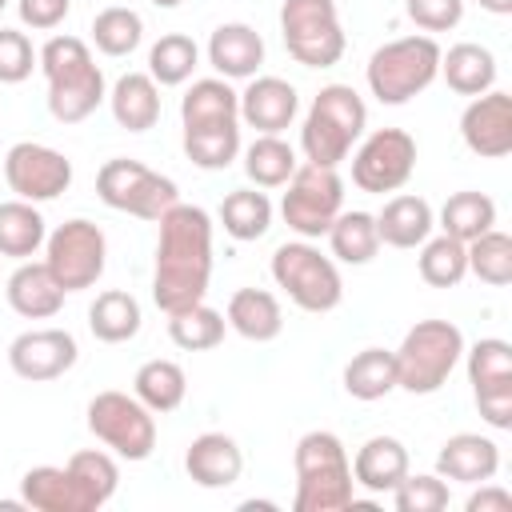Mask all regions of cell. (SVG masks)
I'll list each match as a JSON object with an SVG mask.
<instances>
[{
  "instance_id": "cb8c5ba5",
  "label": "cell",
  "mask_w": 512,
  "mask_h": 512,
  "mask_svg": "<svg viewBox=\"0 0 512 512\" xmlns=\"http://www.w3.org/2000/svg\"><path fill=\"white\" fill-rule=\"evenodd\" d=\"M408 464H412L408 448L396 436H368L352 456V480H356V488L384 496L408 476Z\"/></svg>"
},
{
  "instance_id": "30bf717a",
  "label": "cell",
  "mask_w": 512,
  "mask_h": 512,
  "mask_svg": "<svg viewBox=\"0 0 512 512\" xmlns=\"http://www.w3.org/2000/svg\"><path fill=\"white\" fill-rule=\"evenodd\" d=\"M96 196L112 212H128L136 220H160L172 204H180V188L172 176H160L156 168L128 160V156H112L100 164Z\"/></svg>"
},
{
  "instance_id": "bcb514c9",
  "label": "cell",
  "mask_w": 512,
  "mask_h": 512,
  "mask_svg": "<svg viewBox=\"0 0 512 512\" xmlns=\"http://www.w3.org/2000/svg\"><path fill=\"white\" fill-rule=\"evenodd\" d=\"M408 20L432 36V32H452L464 20V0H404Z\"/></svg>"
},
{
  "instance_id": "ee69618b",
  "label": "cell",
  "mask_w": 512,
  "mask_h": 512,
  "mask_svg": "<svg viewBox=\"0 0 512 512\" xmlns=\"http://www.w3.org/2000/svg\"><path fill=\"white\" fill-rule=\"evenodd\" d=\"M448 480L436 472H412L392 488V504L396 512H444L448 508Z\"/></svg>"
},
{
  "instance_id": "7dc6e473",
  "label": "cell",
  "mask_w": 512,
  "mask_h": 512,
  "mask_svg": "<svg viewBox=\"0 0 512 512\" xmlns=\"http://www.w3.org/2000/svg\"><path fill=\"white\" fill-rule=\"evenodd\" d=\"M16 12H20V24L32 28V32H52L68 20L72 12V0H16Z\"/></svg>"
},
{
  "instance_id": "ac0fdd59",
  "label": "cell",
  "mask_w": 512,
  "mask_h": 512,
  "mask_svg": "<svg viewBox=\"0 0 512 512\" xmlns=\"http://www.w3.org/2000/svg\"><path fill=\"white\" fill-rule=\"evenodd\" d=\"M460 140L480 160H504L512 152V96L500 88L472 96L460 112Z\"/></svg>"
},
{
  "instance_id": "d4e9b609",
  "label": "cell",
  "mask_w": 512,
  "mask_h": 512,
  "mask_svg": "<svg viewBox=\"0 0 512 512\" xmlns=\"http://www.w3.org/2000/svg\"><path fill=\"white\" fill-rule=\"evenodd\" d=\"M224 320L236 336H244L252 344H268L284 332V308H280L276 292H268V288H236L228 296Z\"/></svg>"
},
{
  "instance_id": "d590c367",
  "label": "cell",
  "mask_w": 512,
  "mask_h": 512,
  "mask_svg": "<svg viewBox=\"0 0 512 512\" xmlns=\"http://www.w3.org/2000/svg\"><path fill=\"white\" fill-rule=\"evenodd\" d=\"M244 152V176L256 184V188H284L296 172V148L280 136H268V132H256V140Z\"/></svg>"
},
{
  "instance_id": "8992f818",
  "label": "cell",
  "mask_w": 512,
  "mask_h": 512,
  "mask_svg": "<svg viewBox=\"0 0 512 512\" xmlns=\"http://www.w3.org/2000/svg\"><path fill=\"white\" fill-rule=\"evenodd\" d=\"M392 356H396V388L412 396H432L456 372L464 356V332L452 320H416Z\"/></svg>"
},
{
  "instance_id": "7402d4cb",
  "label": "cell",
  "mask_w": 512,
  "mask_h": 512,
  "mask_svg": "<svg viewBox=\"0 0 512 512\" xmlns=\"http://www.w3.org/2000/svg\"><path fill=\"white\" fill-rule=\"evenodd\" d=\"M184 472L200 488H232L244 472V452L228 432H200L184 452Z\"/></svg>"
},
{
  "instance_id": "277c9868",
  "label": "cell",
  "mask_w": 512,
  "mask_h": 512,
  "mask_svg": "<svg viewBox=\"0 0 512 512\" xmlns=\"http://www.w3.org/2000/svg\"><path fill=\"white\" fill-rule=\"evenodd\" d=\"M296 468V496L292 512H340L352 508L356 500V480H352V456L344 440L328 428H312L296 440L292 452Z\"/></svg>"
},
{
  "instance_id": "8fae6325",
  "label": "cell",
  "mask_w": 512,
  "mask_h": 512,
  "mask_svg": "<svg viewBox=\"0 0 512 512\" xmlns=\"http://www.w3.org/2000/svg\"><path fill=\"white\" fill-rule=\"evenodd\" d=\"M84 416H88V420H84L88 432H92L112 456L132 460V464L152 456V448H156V412H148L136 396L116 392V388L96 392V396L88 400Z\"/></svg>"
},
{
  "instance_id": "836d02e7",
  "label": "cell",
  "mask_w": 512,
  "mask_h": 512,
  "mask_svg": "<svg viewBox=\"0 0 512 512\" xmlns=\"http://www.w3.org/2000/svg\"><path fill=\"white\" fill-rule=\"evenodd\" d=\"M144 324V312H140V300L124 288H108L92 300L88 308V328L100 344H128Z\"/></svg>"
},
{
  "instance_id": "ab89813d",
  "label": "cell",
  "mask_w": 512,
  "mask_h": 512,
  "mask_svg": "<svg viewBox=\"0 0 512 512\" xmlns=\"http://www.w3.org/2000/svg\"><path fill=\"white\" fill-rule=\"evenodd\" d=\"M196 64H200V48H196V40L184 36V32H168V36H160V40L148 48V76H152L160 88H180V84H188L192 72H196Z\"/></svg>"
},
{
  "instance_id": "4fadbf2b",
  "label": "cell",
  "mask_w": 512,
  "mask_h": 512,
  "mask_svg": "<svg viewBox=\"0 0 512 512\" xmlns=\"http://www.w3.org/2000/svg\"><path fill=\"white\" fill-rule=\"evenodd\" d=\"M44 264H48V272L56 276V284L64 292L92 288L104 276V264H108L104 228L84 220V216H72L64 224H56L44 240Z\"/></svg>"
},
{
  "instance_id": "484cf974",
  "label": "cell",
  "mask_w": 512,
  "mask_h": 512,
  "mask_svg": "<svg viewBox=\"0 0 512 512\" xmlns=\"http://www.w3.org/2000/svg\"><path fill=\"white\" fill-rule=\"evenodd\" d=\"M432 228H436L432 204L412 192L384 200V208L376 212V232H380V244L388 248H420L432 236Z\"/></svg>"
},
{
  "instance_id": "603a6c76",
  "label": "cell",
  "mask_w": 512,
  "mask_h": 512,
  "mask_svg": "<svg viewBox=\"0 0 512 512\" xmlns=\"http://www.w3.org/2000/svg\"><path fill=\"white\" fill-rule=\"evenodd\" d=\"M4 296H8V308L24 320H52L64 308L68 292L56 284L44 260H20L4 284Z\"/></svg>"
},
{
  "instance_id": "4316f807",
  "label": "cell",
  "mask_w": 512,
  "mask_h": 512,
  "mask_svg": "<svg viewBox=\"0 0 512 512\" xmlns=\"http://www.w3.org/2000/svg\"><path fill=\"white\" fill-rule=\"evenodd\" d=\"M108 108L112 120L128 132H148L160 120V84L148 72H124L108 88Z\"/></svg>"
},
{
  "instance_id": "7bdbcfd3",
  "label": "cell",
  "mask_w": 512,
  "mask_h": 512,
  "mask_svg": "<svg viewBox=\"0 0 512 512\" xmlns=\"http://www.w3.org/2000/svg\"><path fill=\"white\" fill-rule=\"evenodd\" d=\"M468 252V272L492 288H504L512 284V236L500 232V228H488L480 232L476 240L464 244Z\"/></svg>"
},
{
  "instance_id": "f35d334b",
  "label": "cell",
  "mask_w": 512,
  "mask_h": 512,
  "mask_svg": "<svg viewBox=\"0 0 512 512\" xmlns=\"http://www.w3.org/2000/svg\"><path fill=\"white\" fill-rule=\"evenodd\" d=\"M224 332H228L224 312H216L204 300L200 304H188L180 312H168V336L184 352H208V348L224 344Z\"/></svg>"
},
{
  "instance_id": "d6986e66",
  "label": "cell",
  "mask_w": 512,
  "mask_h": 512,
  "mask_svg": "<svg viewBox=\"0 0 512 512\" xmlns=\"http://www.w3.org/2000/svg\"><path fill=\"white\" fill-rule=\"evenodd\" d=\"M300 112V92L284 76H252L240 92V124L280 136Z\"/></svg>"
},
{
  "instance_id": "74e56055",
  "label": "cell",
  "mask_w": 512,
  "mask_h": 512,
  "mask_svg": "<svg viewBox=\"0 0 512 512\" xmlns=\"http://www.w3.org/2000/svg\"><path fill=\"white\" fill-rule=\"evenodd\" d=\"M220 224L232 240L248 244V240H260L268 228H272V200L256 188H236L220 200Z\"/></svg>"
},
{
  "instance_id": "44dd1931",
  "label": "cell",
  "mask_w": 512,
  "mask_h": 512,
  "mask_svg": "<svg viewBox=\"0 0 512 512\" xmlns=\"http://www.w3.org/2000/svg\"><path fill=\"white\" fill-rule=\"evenodd\" d=\"M500 472V444L480 432H456L436 452V476L456 484H484Z\"/></svg>"
},
{
  "instance_id": "9a60e30c",
  "label": "cell",
  "mask_w": 512,
  "mask_h": 512,
  "mask_svg": "<svg viewBox=\"0 0 512 512\" xmlns=\"http://www.w3.org/2000/svg\"><path fill=\"white\" fill-rule=\"evenodd\" d=\"M464 368L472 384V400L488 428H512V344L500 336H484L472 348L464 344Z\"/></svg>"
},
{
  "instance_id": "3957f363",
  "label": "cell",
  "mask_w": 512,
  "mask_h": 512,
  "mask_svg": "<svg viewBox=\"0 0 512 512\" xmlns=\"http://www.w3.org/2000/svg\"><path fill=\"white\" fill-rule=\"evenodd\" d=\"M40 72L48 84V112L60 124H80L108 100L104 72L80 36H48L40 48Z\"/></svg>"
},
{
  "instance_id": "f546056e",
  "label": "cell",
  "mask_w": 512,
  "mask_h": 512,
  "mask_svg": "<svg viewBox=\"0 0 512 512\" xmlns=\"http://www.w3.org/2000/svg\"><path fill=\"white\" fill-rule=\"evenodd\" d=\"M324 236H328L332 260H340V264H352V268H364V264H372V260H376V252H380L376 212H364V208L340 212Z\"/></svg>"
},
{
  "instance_id": "f1b7e54d",
  "label": "cell",
  "mask_w": 512,
  "mask_h": 512,
  "mask_svg": "<svg viewBox=\"0 0 512 512\" xmlns=\"http://www.w3.org/2000/svg\"><path fill=\"white\" fill-rule=\"evenodd\" d=\"M224 120H240V92L224 80V76H200L188 84V92L180 96V124H224Z\"/></svg>"
},
{
  "instance_id": "60d3db41",
  "label": "cell",
  "mask_w": 512,
  "mask_h": 512,
  "mask_svg": "<svg viewBox=\"0 0 512 512\" xmlns=\"http://www.w3.org/2000/svg\"><path fill=\"white\" fill-rule=\"evenodd\" d=\"M416 268H420V280L428 288H456L464 276H468V252H464V240L440 232V236H428L420 244V256H416Z\"/></svg>"
},
{
  "instance_id": "7c38bea8",
  "label": "cell",
  "mask_w": 512,
  "mask_h": 512,
  "mask_svg": "<svg viewBox=\"0 0 512 512\" xmlns=\"http://www.w3.org/2000/svg\"><path fill=\"white\" fill-rule=\"evenodd\" d=\"M284 188L288 192L280 200V216L300 240H320L332 228V220L344 212V176L336 168H320L304 160L296 164Z\"/></svg>"
},
{
  "instance_id": "9c48e42d",
  "label": "cell",
  "mask_w": 512,
  "mask_h": 512,
  "mask_svg": "<svg viewBox=\"0 0 512 512\" xmlns=\"http://www.w3.org/2000/svg\"><path fill=\"white\" fill-rule=\"evenodd\" d=\"M280 36L296 64L332 68L340 64L348 36L340 24L336 0H284L280 4Z\"/></svg>"
},
{
  "instance_id": "f6af8a7d",
  "label": "cell",
  "mask_w": 512,
  "mask_h": 512,
  "mask_svg": "<svg viewBox=\"0 0 512 512\" xmlns=\"http://www.w3.org/2000/svg\"><path fill=\"white\" fill-rule=\"evenodd\" d=\"M40 68V52L20 28H0V84H24Z\"/></svg>"
},
{
  "instance_id": "52a82bcc",
  "label": "cell",
  "mask_w": 512,
  "mask_h": 512,
  "mask_svg": "<svg viewBox=\"0 0 512 512\" xmlns=\"http://www.w3.org/2000/svg\"><path fill=\"white\" fill-rule=\"evenodd\" d=\"M440 44L436 36H400V40H388L380 44L372 56H368V68H364V80H368V92L380 100V104H408L412 96H420L436 76H440Z\"/></svg>"
},
{
  "instance_id": "7a4b0ae2",
  "label": "cell",
  "mask_w": 512,
  "mask_h": 512,
  "mask_svg": "<svg viewBox=\"0 0 512 512\" xmlns=\"http://www.w3.org/2000/svg\"><path fill=\"white\" fill-rule=\"evenodd\" d=\"M120 488V464L104 448L72 452L68 464H36L20 476V500L32 512H96Z\"/></svg>"
},
{
  "instance_id": "5bb4252c",
  "label": "cell",
  "mask_w": 512,
  "mask_h": 512,
  "mask_svg": "<svg viewBox=\"0 0 512 512\" xmlns=\"http://www.w3.org/2000/svg\"><path fill=\"white\" fill-rule=\"evenodd\" d=\"M348 156H352V184L372 196L400 192L416 172V140L404 128H376L360 136V144Z\"/></svg>"
},
{
  "instance_id": "6da1fadb",
  "label": "cell",
  "mask_w": 512,
  "mask_h": 512,
  "mask_svg": "<svg viewBox=\"0 0 512 512\" xmlns=\"http://www.w3.org/2000/svg\"><path fill=\"white\" fill-rule=\"evenodd\" d=\"M156 236V268H152V300L156 308L180 312L200 304L212 280V216L200 204H172L160 220Z\"/></svg>"
},
{
  "instance_id": "f907efd6",
  "label": "cell",
  "mask_w": 512,
  "mask_h": 512,
  "mask_svg": "<svg viewBox=\"0 0 512 512\" xmlns=\"http://www.w3.org/2000/svg\"><path fill=\"white\" fill-rule=\"evenodd\" d=\"M152 4H156V8H180L184 0H152Z\"/></svg>"
},
{
  "instance_id": "83f0119b",
  "label": "cell",
  "mask_w": 512,
  "mask_h": 512,
  "mask_svg": "<svg viewBox=\"0 0 512 512\" xmlns=\"http://www.w3.org/2000/svg\"><path fill=\"white\" fill-rule=\"evenodd\" d=\"M440 76L456 96H484L488 88H496V56L484 44L460 40L440 52Z\"/></svg>"
},
{
  "instance_id": "2e32d148",
  "label": "cell",
  "mask_w": 512,
  "mask_h": 512,
  "mask_svg": "<svg viewBox=\"0 0 512 512\" xmlns=\"http://www.w3.org/2000/svg\"><path fill=\"white\" fill-rule=\"evenodd\" d=\"M4 180L20 200L32 204H48L60 192H68L72 184V160L60 148L36 144V140H20L4 152Z\"/></svg>"
},
{
  "instance_id": "681fc988",
  "label": "cell",
  "mask_w": 512,
  "mask_h": 512,
  "mask_svg": "<svg viewBox=\"0 0 512 512\" xmlns=\"http://www.w3.org/2000/svg\"><path fill=\"white\" fill-rule=\"evenodd\" d=\"M480 8L492 12V16H508L512 12V0H480Z\"/></svg>"
},
{
  "instance_id": "b9f144b4",
  "label": "cell",
  "mask_w": 512,
  "mask_h": 512,
  "mask_svg": "<svg viewBox=\"0 0 512 512\" xmlns=\"http://www.w3.org/2000/svg\"><path fill=\"white\" fill-rule=\"evenodd\" d=\"M140 40H144V20H140L136 8L112 4V8L92 16V44H96V52L120 60V56H132L140 48Z\"/></svg>"
},
{
  "instance_id": "d6a6232c",
  "label": "cell",
  "mask_w": 512,
  "mask_h": 512,
  "mask_svg": "<svg viewBox=\"0 0 512 512\" xmlns=\"http://www.w3.org/2000/svg\"><path fill=\"white\" fill-rule=\"evenodd\" d=\"M184 156L204 168V172H224L236 156H240V120H224V124H192L180 132Z\"/></svg>"
},
{
  "instance_id": "ba28073f",
  "label": "cell",
  "mask_w": 512,
  "mask_h": 512,
  "mask_svg": "<svg viewBox=\"0 0 512 512\" xmlns=\"http://www.w3.org/2000/svg\"><path fill=\"white\" fill-rule=\"evenodd\" d=\"M272 280L300 312H332L344 300V280L332 256H324L312 240H284L272 252Z\"/></svg>"
},
{
  "instance_id": "816d5d0a",
  "label": "cell",
  "mask_w": 512,
  "mask_h": 512,
  "mask_svg": "<svg viewBox=\"0 0 512 512\" xmlns=\"http://www.w3.org/2000/svg\"><path fill=\"white\" fill-rule=\"evenodd\" d=\"M4 8H8V0H0V12H4Z\"/></svg>"
},
{
  "instance_id": "1f68e13d",
  "label": "cell",
  "mask_w": 512,
  "mask_h": 512,
  "mask_svg": "<svg viewBox=\"0 0 512 512\" xmlns=\"http://www.w3.org/2000/svg\"><path fill=\"white\" fill-rule=\"evenodd\" d=\"M48 240V224L32 200H4L0 204V256L32 260Z\"/></svg>"
},
{
  "instance_id": "8d00e7d4",
  "label": "cell",
  "mask_w": 512,
  "mask_h": 512,
  "mask_svg": "<svg viewBox=\"0 0 512 512\" xmlns=\"http://www.w3.org/2000/svg\"><path fill=\"white\" fill-rule=\"evenodd\" d=\"M440 232L456 236V240H476L480 232L496 228V200L488 192H476V188H464V192H452L436 216Z\"/></svg>"
},
{
  "instance_id": "4dcf8cb0",
  "label": "cell",
  "mask_w": 512,
  "mask_h": 512,
  "mask_svg": "<svg viewBox=\"0 0 512 512\" xmlns=\"http://www.w3.org/2000/svg\"><path fill=\"white\" fill-rule=\"evenodd\" d=\"M132 396L156 416L176 412L184 404V396H188V376H184V368L176 360H160V356L144 360L136 368V376H132Z\"/></svg>"
},
{
  "instance_id": "c3c4849f",
  "label": "cell",
  "mask_w": 512,
  "mask_h": 512,
  "mask_svg": "<svg viewBox=\"0 0 512 512\" xmlns=\"http://www.w3.org/2000/svg\"><path fill=\"white\" fill-rule=\"evenodd\" d=\"M472 488H476V484H472ZM464 508H468V512H512V492L500 488V484H492V480H484V484L468 496Z\"/></svg>"
},
{
  "instance_id": "e575fe53",
  "label": "cell",
  "mask_w": 512,
  "mask_h": 512,
  "mask_svg": "<svg viewBox=\"0 0 512 512\" xmlns=\"http://www.w3.org/2000/svg\"><path fill=\"white\" fill-rule=\"evenodd\" d=\"M344 392L364 404L396 392V356L388 348H360L344 364Z\"/></svg>"
},
{
  "instance_id": "5b68a950",
  "label": "cell",
  "mask_w": 512,
  "mask_h": 512,
  "mask_svg": "<svg viewBox=\"0 0 512 512\" xmlns=\"http://www.w3.org/2000/svg\"><path fill=\"white\" fill-rule=\"evenodd\" d=\"M368 128V108L352 84H324L300 124V152L308 164L340 168Z\"/></svg>"
},
{
  "instance_id": "ffe728a7",
  "label": "cell",
  "mask_w": 512,
  "mask_h": 512,
  "mask_svg": "<svg viewBox=\"0 0 512 512\" xmlns=\"http://www.w3.org/2000/svg\"><path fill=\"white\" fill-rule=\"evenodd\" d=\"M208 64L216 68V76L224 80H252L264 64V36L244 24V20H228L216 24L208 36Z\"/></svg>"
},
{
  "instance_id": "e0dca14e",
  "label": "cell",
  "mask_w": 512,
  "mask_h": 512,
  "mask_svg": "<svg viewBox=\"0 0 512 512\" xmlns=\"http://www.w3.org/2000/svg\"><path fill=\"white\" fill-rule=\"evenodd\" d=\"M80 360V344L68 328H28L8 344V368L20 380L48 384L72 372Z\"/></svg>"
}]
</instances>
